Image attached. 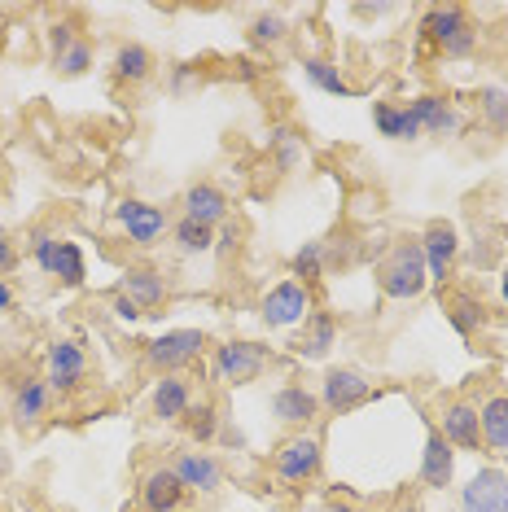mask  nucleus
<instances>
[{
  "instance_id": "79ce46f5",
  "label": "nucleus",
  "mask_w": 508,
  "mask_h": 512,
  "mask_svg": "<svg viewBox=\"0 0 508 512\" xmlns=\"http://www.w3.org/2000/svg\"><path fill=\"white\" fill-rule=\"evenodd\" d=\"M0 473H9V456H5V451H0Z\"/></svg>"
},
{
  "instance_id": "f03ea898",
  "label": "nucleus",
  "mask_w": 508,
  "mask_h": 512,
  "mask_svg": "<svg viewBox=\"0 0 508 512\" xmlns=\"http://www.w3.org/2000/svg\"><path fill=\"white\" fill-rule=\"evenodd\" d=\"M421 36L452 57H469L473 44H478V31L469 27L465 9H456V5H434L430 14L421 18Z\"/></svg>"
},
{
  "instance_id": "20e7f679",
  "label": "nucleus",
  "mask_w": 508,
  "mask_h": 512,
  "mask_svg": "<svg viewBox=\"0 0 508 512\" xmlns=\"http://www.w3.org/2000/svg\"><path fill=\"white\" fill-rule=\"evenodd\" d=\"M263 324L268 329H294V324H307L311 316V294L303 281H281L263 294Z\"/></svg>"
},
{
  "instance_id": "7ed1b4c3",
  "label": "nucleus",
  "mask_w": 508,
  "mask_h": 512,
  "mask_svg": "<svg viewBox=\"0 0 508 512\" xmlns=\"http://www.w3.org/2000/svg\"><path fill=\"white\" fill-rule=\"evenodd\" d=\"M206 351V333L202 329H171L163 337H154L145 351V368L163 372V377H171V372H184Z\"/></svg>"
},
{
  "instance_id": "9d476101",
  "label": "nucleus",
  "mask_w": 508,
  "mask_h": 512,
  "mask_svg": "<svg viewBox=\"0 0 508 512\" xmlns=\"http://www.w3.org/2000/svg\"><path fill=\"white\" fill-rule=\"evenodd\" d=\"M421 254H425V272H430V281H447L452 276V263L460 254V237L452 224H443V219H434L430 228L421 232Z\"/></svg>"
},
{
  "instance_id": "58836bf2",
  "label": "nucleus",
  "mask_w": 508,
  "mask_h": 512,
  "mask_svg": "<svg viewBox=\"0 0 508 512\" xmlns=\"http://www.w3.org/2000/svg\"><path fill=\"white\" fill-rule=\"evenodd\" d=\"M114 316H119L123 324H136V320H141V307H136V302H132V298L114 294Z\"/></svg>"
},
{
  "instance_id": "393cba45",
  "label": "nucleus",
  "mask_w": 508,
  "mask_h": 512,
  "mask_svg": "<svg viewBox=\"0 0 508 512\" xmlns=\"http://www.w3.org/2000/svg\"><path fill=\"white\" fill-rule=\"evenodd\" d=\"M447 320H452V329L460 337H473L487 324V307H482L473 294H456V298H447Z\"/></svg>"
},
{
  "instance_id": "ddd939ff",
  "label": "nucleus",
  "mask_w": 508,
  "mask_h": 512,
  "mask_svg": "<svg viewBox=\"0 0 508 512\" xmlns=\"http://www.w3.org/2000/svg\"><path fill=\"white\" fill-rule=\"evenodd\" d=\"M408 110L417 114L421 132H430V136H460V132H465V114H460L452 101L434 97V92H421Z\"/></svg>"
},
{
  "instance_id": "4c0bfd02",
  "label": "nucleus",
  "mask_w": 508,
  "mask_h": 512,
  "mask_svg": "<svg viewBox=\"0 0 508 512\" xmlns=\"http://www.w3.org/2000/svg\"><path fill=\"white\" fill-rule=\"evenodd\" d=\"M14 267H18V250H14V241H9V232L0 228V281H5Z\"/></svg>"
},
{
  "instance_id": "7c9ffc66",
  "label": "nucleus",
  "mask_w": 508,
  "mask_h": 512,
  "mask_svg": "<svg viewBox=\"0 0 508 512\" xmlns=\"http://www.w3.org/2000/svg\"><path fill=\"white\" fill-rule=\"evenodd\" d=\"M325 263H329V241H307V246L294 254V276L316 281V276L325 272Z\"/></svg>"
},
{
  "instance_id": "4468645a",
  "label": "nucleus",
  "mask_w": 508,
  "mask_h": 512,
  "mask_svg": "<svg viewBox=\"0 0 508 512\" xmlns=\"http://www.w3.org/2000/svg\"><path fill=\"white\" fill-rule=\"evenodd\" d=\"M180 206H184V219H198V224H206V228H219V224L228 219V197H224V189H219V184H211V180L189 184Z\"/></svg>"
},
{
  "instance_id": "dca6fc26",
  "label": "nucleus",
  "mask_w": 508,
  "mask_h": 512,
  "mask_svg": "<svg viewBox=\"0 0 508 512\" xmlns=\"http://www.w3.org/2000/svg\"><path fill=\"white\" fill-rule=\"evenodd\" d=\"M119 294L132 298L136 307H141V316H149V311H158L167 302V281L158 267H132L119 281Z\"/></svg>"
},
{
  "instance_id": "a211bd4d",
  "label": "nucleus",
  "mask_w": 508,
  "mask_h": 512,
  "mask_svg": "<svg viewBox=\"0 0 508 512\" xmlns=\"http://www.w3.org/2000/svg\"><path fill=\"white\" fill-rule=\"evenodd\" d=\"M49 407H53V390H49V381L44 377H27L22 386L14 390V425L18 429H36L44 416H49Z\"/></svg>"
},
{
  "instance_id": "9b49d317",
  "label": "nucleus",
  "mask_w": 508,
  "mask_h": 512,
  "mask_svg": "<svg viewBox=\"0 0 508 512\" xmlns=\"http://www.w3.org/2000/svg\"><path fill=\"white\" fill-rule=\"evenodd\" d=\"M438 434L447 438V447L452 451H478L482 447V429H478V407L456 399L443 407V416H438Z\"/></svg>"
},
{
  "instance_id": "a878e982",
  "label": "nucleus",
  "mask_w": 508,
  "mask_h": 512,
  "mask_svg": "<svg viewBox=\"0 0 508 512\" xmlns=\"http://www.w3.org/2000/svg\"><path fill=\"white\" fill-rule=\"evenodd\" d=\"M333 342H338V320H333L329 311H316V316H307L303 355H307V359H320V355L333 351Z\"/></svg>"
},
{
  "instance_id": "b1692460",
  "label": "nucleus",
  "mask_w": 508,
  "mask_h": 512,
  "mask_svg": "<svg viewBox=\"0 0 508 512\" xmlns=\"http://www.w3.org/2000/svg\"><path fill=\"white\" fill-rule=\"evenodd\" d=\"M149 75H154V53H149L145 44H123V49L114 53V79H119V84H145Z\"/></svg>"
},
{
  "instance_id": "bb28decb",
  "label": "nucleus",
  "mask_w": 508,
  "mask_h": 512,
  "mask_svg": "<svg viewBox=\"0 0 508 512\" xmlns=\"http://www.w3.org/2000/svg\"><path fill=\"white\" fill-rule=\"evenodd\" d=\"M53 276L62 285H71V289H79L84 285V250L75 246V241H57V259H53Z\"/></svg>"
},
{
  "instance_id": "c9c22d12",
  "label": "nucleus",
  "mask_w": 508,
  "mask_h": 512,
  "mask_svg": "<svg viewBox=\"0 0 508 512\" xmlns=\"http://www.w3.org/2000/svg\"><path fill=\"white\" fill-rule=\"evenodd\" d=\"M276 158H281L285 171L298 167V158H303V149H298V141H294L290 132H276Z\"/></svg>"
},
{
  "instance_id": "cd10ccee",
  "label": "nucleus",
  "mask_w": 508,
  "mask_h": 512,
  "mask_svg": "<svg viewBox=\"0 0 508 512\" xmlns=\"http://www.w3.org/2000/svg\"><path fill=\"white\" fill-rule=\"evenodd\" d=\"M176 246L184 254H211L215 250V228L198 224V219H176Z\"/></svg>"
},
{
  "instance_id": "1a4fd4ad",
  "label": "nucleus",
  "mask_w": 508,
  "mask_h": 512,
  "mask_svg": "<svg viewBox=\"0 0 508 512\" xmlns=\"http://www.w3.org/2000/svg\"><path fill=\"white\" fill-rule=\"evenodd\" d=\"M320 460H325V447H320L316 434H298L290 438L281 451H276V477L281 482H311L320 473Z\"/></svg>"
},
{
  "instance_id": "f257e3e1",
  "label": "nucleus",
  "mask_w": 508,
  "mask_h": 512,
  "mask_svg": "<svg viewBox=\"0 0 508 512\" xmlns=\"http://www.w3.org/2000/svg\"><path fill=\"white\" fill-rule=\"evenodd\" d=\"M377 285L386 298L395 302H408L417 298L425 285H430V272H425V254H421V241L408 237V241H395L386 250V259L377 263Z\"/></svg>"
},
{
  "instance_id": "e433bc0d",
  "label": "nucleus",
  "mask_w": 508,
  "mask_h": 512,
  "mask_svg": "<svg viewBox=\"0 0 508 512\" xmlns=\"http://www.w3.org/2000/svg\"><path fill=\"white\" fill-rule=\"evenodd\" d=\"M71 44H75V27H71V22H53V27H49V53L57 57V53L71 49Z\"/></svg>"
},
{
  "instance_id": "f8f14e48",
  "label": "nucleus",
  "mask_w": 508,
  "mask_h": 512,
  "mask_svg": "<svg viewBox=\"0 0 508 512\" xmlns=\"http://www.w3.org/2000/svg\"><path fill=\"white\" fill-rule=\"evenodd\" d=\"M465 512H508V473L504 469H482L469 477V486L460 491Z\"/></svg>"
},
{
  "instance_id": "39448f33",
  "label": "nucleus",
  "mask_w": 508,
  "mask_h": 512,
  "mask_svg": "<svg viewBox=\"0 0 508 512\" xmlns=\"http://www.w3.org/2000/svg\"><path fill=\"white\" fill-rule=\"evenodd\" d=\"M263 368H268V351L259 342H224L215 351V372L224 386H246V381H259Z\"/></svg>"
},
{
  "instance_id": "ea45409f",
  "label": "nucleus",
  "mask_w": 508,
  "mask_h": 512,
  "mask_svg": "<svg viewBox=\"0 0 508 512\" xmlns=\"http://www.w3.org/2000/svg\"><path fill=\"white\" fill-rule=\"evenodd\" d=\"M219 228H224V224H219ZM215 250H219V254H233V250H237V228H224V232H219V237H215Z\"/></svg>"
},
{
  "instance_id": "c03bdc74",
  "label": "nucleus",
  "mask_w": 508,
  "mask_h": 512,
  "mask_svg": "<svg viewBox=\"0 0 508 512\" xmlns=\"http://www.w3.org/2000/svg\"><path fill=\"white\" fill-rule=\"evenodd\" d=\"M500 289H504V302H508V276H504V285H500Z\"/></svg>"
},
{
  "instance_id": "5701e85b",
  "label": "nucleus",
  "mask_w": 508,
  "mask_h": 512,
  "mask_svg": "<svg viewBox=\"0 0 508 512\" xmlns=\"http://www.w3.org/2000/svg\"><path fill=\"white\" fill-rule=\"evenodd\" d=\"M478 429H482V447L508 456V399L504 394H495V399L478 407Z\"/></svg>"
},
{
  "instance_id": "37998d69",
  "label": "nucleus",
  "mask_w": 508,
  "mask_h": 512,
  "mask_svg": "<svg viewBox=\"0 0 508 512\" xmlns=\"http://www.w3.org/2000/svg\"><path fill=\"white\" fill-rule=\"evenodd\" d=\"M5 27H9V18H5V9H0V36H5Z\"/></svg>"
},
{
  "instance_id": "aec40b11",
  "label": "nucleus",
  "mask_w": 508,
  "mask_h": 512,
  "mask_svg": "<svg viewBox=\"0 0 508 512\" xmlns=\"http://www.w3.org/2000/svg\"><path fill=\"white\" fill-rule=\"evenodd\" d=\"M158 421H184V416L193 412V386L180 377V372H171L154 386V399H149Z\"/></svg>"
},
{
  "instance_id": "0eeeda50",
  "label": "nucleus",
  "mask_w": 508,
  "mask_h": 512,
  "mask_svg": "<svg viewBox=\"0 0 508 512\" xmlns=\"http://www.w3.org/2000/svg\"><path fill=\"white\" fill-rule=\"evenodd\" d=\"M114 219H119L123 237L136 241V246H154L167 232V211L154 202H141V197H123V202L114 206Z\"/></svg>"
},
{
  "instance_id": "412c9836",
  "label": "nucleus",
  "mask_w": 508,
  "mask_h": 512,
  "mask_svg": "<svg viewBox=\"0 0 508 512\" xmlns=\"http://www.w3.org/2000/svg\"><path fill=\"white\" fill-rule=\"evenodd\" d=\"M373 123L381 136L390 141H421V123L408 106H395V101H373Z\"/></svg>"
},
{
  "instance_id": "2eb2a0df",
  "label": "nucleus",
  "mask_w": 508,
  "mask_h": 512,
  "mask_svg": "<svg viewBox=\"0 0 508 512\" xmlns=\"http://www.w3.org/2000/svg\"><path fill=\"white\" fill-rule=\"evenodd\" d=\"M189 491L171 469H149L141 482V508L145 512H180Z\"/></svg>"
},
{
  "instance_id": "6ab92c4d",
  "label": "nucleus",
  "mask_w": 508,
  "mask_h": 512,
  "mask_svg": "<svg viewBox=\"0 0 508 512\" xmlns=\"http://www.w3.org/2000/svg\"><path fill=\"white\" fill-rule=\"evenodd\" d=\"M452 469H456L452 447H447V438L430 425L425 429V451H421V482L443 491V486H452Z\"/></svg>"
},
{
  "instance_id": "c85d7f7f",
  "label": "nucleus",
  "mask_w": 508,
  "mask_h": 512,
  "mask_svg": "<svg viewBox=\"0 0 508 512\" xmlns=\"http://www.w3.org/2000/svg\"><path fill=\"white\" fill-rule=\"evenodd\" d=\"M303 71H307L311 84H316L320 92H329V97H346V92H351L346 88V79H342V71L329 62V57H307Z\"/></svg>"
},
{
  "instance_id": "a19ab883",
  "label": "nucleus",
  "mask_w": 508,
  "mask_h": 512,
  "mask_svg": "<svg viewBox=\"0 0 508 512\" xmlns=\"http://www.w3.org/2000/svg\"><path fill=\"white\" fill-rule=\"evenodd\" d=\"M18 307V294H14V285L9 281H0V316H9V311Z\"/></svg>"
},
{
  "instance_id": "423d86ee",
  "label": "nucleus",
  "mask_w": 508,
  "mask_h": 512,
  "mask_svg": "<svg viewBox=\"0 0 508 512\" xmlns=\"http://www.w3.org/2000/svg\"><path fill=\"white\" fill-rule=\"evenodd\" d=\"M88 377V351L75 342V337H57L49 346V372H44V381H49L53 394H71L84 386Z\"/></svg>"
},
{
  "instance_id": "2f4dec72",
  "label": "nucleus",
  "mask_w": 508,
  "mask_h": 512,
  "mask_svg": "<svg viewBox=\"0 0 508 512\" xmlns=\"http://www.w3.org/2000/svg\"><path fill=\"white\" fill-rule=\"evenodd\" d=\"M482 119L491 123V132H508V88H482Z\"/></svg>"
},
{
  "instance_id": "f3484780",
  "label": "nucleus",
  "mask_w": 508,
  "mask_h": 512,
  "mask_svg": "<svg viewBox=\"0 0 508 512\" xmlns=\"http://www.w3.org/2000/svg\"><path fill=\"white\" fill-rule=\"evenodd\" d=\"M171 473L184 482V491H198V495H211L224 486V469H219L211 456H202V451H180Z\"/></svg>"
},
{
  "instance_id": "6e6552de",
  "label": "nucleus",
  "mask_w": 508,
  "mask_h": 512,
  "mask_svg": "<svg viewBox=\"0 0 508 512\" xmlns=\"http://www.w3.org/2000/svg\"><path fill=\"white\" fill-rule=\"evenodd\" d=\"M368 399H373V381L360 368H329L325 381H320V403L329 412H351V407H360Z\"/></svg>"
},
{
  "instance_id": "473e14b6",
  "label": "nucleus",
  "mask_w": 508,
  "mask_h": 512,
  "mask_svg": "<svg viewBox=\"0 0 508 512\" xmlns=\"http://www.w3.org/2000/svg\"><path fill=\"white\" fill-rule=\"evenodd\" d=\"M285 31H290V27H285L281 14H259V18H254L250 27H246V36H250L254 44H281Z\"/></svg>"
},
{
  "instance_id": "72a5a7b5",
  "label": "nucleus",
  "mask_w": 508,
  "mask_h": 512,
  "mask_svg": "<svg viewBox=\"0 0 508 512\" xmlns=\"http://www.w3.org/2000/svg\"><path fill=\"white\" fill-rule=\"evenodd\" d=\"M31 254H36V267L40 272H49L53 276V259H57V237L49 228H36L31 232Z\"/></svg>"
},
{
  "instance_id": "c756f323",
  "label": "nucleus",
  "mask_w": 508,
  "mask_h": 512,
  "mask_svg": "<svg viewBox=\"0 0 508 512\" xmlns=\"http://www.w3.org/2000/svg\"><path fill=\"white\" fill-rule=\"evenodd\" d=\"M53 66H57V75H66V79H79V75H88V71H92V44H88L84 36H75V44H71V49L53 57Z\"/></svg>"
},
{
  "instance_id": "f704fd0d",
  "label": "nucleus",
  "mask_w": 508,
  "mask_h": 512,
  "mask_svg": "<svg viewBox=\"0 0 508 512\" xmlns=\"http://www.w3.org/2000/svg\"><path fill=\"white\" fill-rule=\"evenodd\" d=\"M215 434H219V412H215V407H202L198 421H193V438H198V442H215Z\"/></svg>"
},
{
  "instance_id": "4be33fe9",
  "label": "nucleus",
  "mask_w": 508,
  "mask_h": 512,
  "mask_svg": "<svg viewBox=\"0 0 508 512\" xmlns=\"http://www.w3.org/2000/svg\"><path fill=\"white\" fill-rule=\"evenodd\" d=\"M272 412L285 425H307V421H316V394L290 381V386H281L272 394Z\"/></svg>"
}]
</instances>
